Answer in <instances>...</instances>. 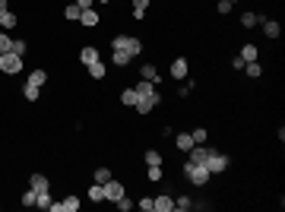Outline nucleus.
Returning <instances> with one entry per match:
<instances>
[{"label": "nucleus", "mask_w": 285, "mask_h": 212, "mask_svg": "<svg viewBox=\"0 0 285 212\" xmlns=\"http://www.w3.org/2000/svg\"><path fill=\"white\" fill-rule=\"evenodd\" d=\"M140 209H146V212H155V203H152V196H142V200H140Z\"/></svg>", "instance_id": "obj_42"}, {"label": "nucleus", "mask_w": 285, "mask_h": 212, "mask_svg": "<svg viewBox=\"0 0 285 212\" xmlns=\"http://www.w3.org/2000/svg\"><path fill=\"white\" fill-rule=\"evenodd\" d=\"M232 6H235L232 0H219V6H215V10H219L222 16H228V13H232Z\"/></svg>", "instance_id": "obj_41"}, {"label": "nucleus", "mask_w": 285, "mask_h": 212, "mask_svg": "<svg viewBox=\"0 0 285 212\" xmlns=\"http://www.w3.org/2000/svg\"><path fill=\"white\" fill-rule=\"evenodd\" d=\"M79 25L95 29V25H98V13H95V10H83V13H79Z\"/></svg>", "instance_id": "obj_11"}, {"label": "nucleus", "mask_w": 285, "mask_h": 212, "mask_svg": "<svg viewBox=\"0 0 285 212\" xmlns=\"http://www.w3.org/2000/svg\"><path fill=\"white\" fill-rule=\"evenodd\" d=\"M187 73H190V64L184 61V57H174V61H171V76H174V83H184Z\"/></svg>", "instance_id": "obj_7"}, {"label": "nucleus", "mask_w": 285, "mask_h": 212, "mask_svg": "<svg viewBox=\"0 0 285 212\" xmlns=\"http://www.w3.org/2000/svg\"><path fill=\"white\" fill-rule=\"evenodd\" d=\"M111 48H114V51H124V48H127V35H114V38H111Z\"/></svg>", "instance_id": "obj_38"}, {"label": "nucleus", "mask_w": 285, "mask_h": 212, "mask_svg": "<svg viewBox=\"0 0 285 212\" xmlns=\"http://www.w3.org/2000/svg\"><path fill=\"white\" fill-rule=\"evenodd\" d=\"M118 209H120V212H130V209H133V203H130V196H127V193L118 200Z\"/></svg>", "instance_id": "obj_39"}, {"label": "nucleus", "mask_w": 285, "mask_h": 212, "mask_svg": "<svg viewBox=\"0 0 285 212\" xmlns=\"http://www.w3.org/2000/svg\"><path fill=\"white\" fill-rule=\"evenodd\" d=\"M133 89H137L140 98H152V102H162V95H159V89H155V83H149V79H140V85H133Z\"/></svg>", "instance_id": "obj_6"}, {"label": "nucleus", "mask_w": 285, "mask_h": 212, "mask_svg": "<svg viewBox=\"0 0 285 212\" xmlns=\"http://www.w3.org/2000/svg\"><path fill=\"white\" fill-rule=\"evenodd\" d=\"M152 203H155V212H171L174 209V200L168 193H159V196H152Z\"/></svg>", "instance_id": "obj_8"}, {"label": "nucleus", "mask_w": 285, "mask_h": 212, "mask_svg": "<svg viewBox=\"0 0 285 212\" xmlns=\"http://www.w3.org/2000/svg\"><path fill=\"white\" fill-rule=\"evenodd\" d=\"M10 51H13V54H19V57H25V51H29V44H25L23 38H16V42L10 44Z\"/></svg>", "instance_id": "obj_32"}, {"label": "nucleus", "mask_w": 285, "mask_h": 212, "mask_svg": "<svg viewBox=\"0 0 285 212\" xmlns=\"http://www.w3.org/2000/svg\"><path fill=\"white\" fill-rule=\"evenodd\" d=\"M127 54H130V57H137L140 54V51H142V42H140V38H133V35H127Z\"/></svg>", "instance_id": "obj_21"}, {"label": "nucleus", "mask_w": 285, "mask_h": 212, "mask_svg": "<svg viewBox=\"0 0 285 212\" xmlns=\"http://www.w3.org/2000/svg\"><path fill=\"white\" fill-rule=\"evenodd\" d=\"M155 105H159V102H152V98H140V102L133 105V108H137L140 114H152V108H155Z\"/></svg>", "instance_id": "obj_24"}, {"label": "nucleus", "mask_w": 285, "mask_h": 212, "mask_svg": "<svg viewBox=\"0 0 285 212\" xmlns=\"http://www.w3.org/2000/svg\"><path fill=\"white\" fill-rule=\"evenodd\" d=\"M263 32H266V38H279L282 35V25L276 22V19H263Z\"/></svg>", "instance_id": "obj_13"}, {"label": "nucleus", "mask_w": 285, "mask_h": 212, "mask_svg": "<svg viewBox=\"0 0 285 212\" xmlns=\"http://www.w3.org/2000/svg\"><path fill=\"white\" fill-rule=\"evenodd\" d=\"M140 76L149 79V83H159V70H155L152 64H142V67H140Z\"/></svg>", "instance_id": "obj_19"}, {"label": "nucleus", "mask_w": 285, "mask_h": 212, "mask_svg": "<svg viewBox=\"0 0 285 212\" xmlns=\"http://www.w3.org/2000/svg\"><path fill=\"white\" fill-rule=\"evenodd\" d=\"M209 155H213V149L203 143V146H193V149L187 152V162H193V165H206V162H209Z\"/></svg>", "instance_id": "obj_5"}, {"label": "nucleus", "mask_w": 285, "mask_h": 212, "mask_svg": "<svg viewBox=\"0 0 285 212\" xmlns=\"http://www.w3.org/2000/svg\"><path fill=\"white\" fill-rule=\"evenodd\" d=\"M35 193H45V190H51V181H48L45 174H32V184H29Z\"/></svg>", "instance_id": "obj_12"}, {"label": "nucleus", "mask_w": 285, "mask_h": 212, "mask_svg": "<svg viewBox=\"0 0 285 212\" xmlns=\"http://www.w3.org/2000/svg\"><path fill=\"white\" fill-rule=\"evenodd\" d=\"M174 143H178L181 152H190V149H193V136H190V133H178V140H174Z\"/></svg>", "instance_id": "obj_26"}, {"label": "nucleus", "mask_w": 285, "mask_h": 212, "mask_svg": "<svg viewBox=\"0 0 285 212\" xmlns=\"http://www.w3.org/2000/svg\"><path fill=\"white\" fill-rule=\"evenodd\" d=\"M120 102H124V105H137L140 102L137 89H124V92H120Z\"/></svg>", "instance_id": "obj_28"}, {"label": "nucleus", "mask_w": 285, "mask_h": 212, "mask_svg": "<svg viewBox=\"0 0 285 212\" xmlns=\"http://www.w3.org/2000/svg\"><path fill=\"white\" fill-rule=\"evenodd\" d=\"M6 10H10V0H0V16H3Z\"/></svg>", "instance_id": "obj_45"}, {"label": "nucleus", "mask_w": 285, "mask_h": 212, "mask_svg": "<svg viewBox=\"0 0 285 212\" xmlns=\"http://www.w3.org/2000/svg\"><path fill=\"white\" fill-rule=\"evenodd\" d=\"M92 3H95V0H76L79 10H92Z\"/></svg>", "instance_id": "obj_43"}, {"label": "nucleus", "mask_w": 285, "mask_h": 212, "mask_svg": "<svg viewBox=\"0 0 285 212\" xmlns=\"http://www.w3.org/2000/svg\"><path fill=\"white\" fill-rule=\"evenodd\" d=\"M79 61H83V64H95V61H101V57H98V48H92V44H86V48L79 51Z\"/></svg>", "instance_id": "obj_14"}, {"label": "nucleus", "mask_w": 285, "mask_h": 212, "mask_svg": "<svg viewBox=\"0 0 285 212\" xmlns=\"http://www.w3.org/2000/svg\"><path fill=\"white\" fill-rule=\"evenodd\" d=\"M232 70H244V61H241V57H232Z\"/></svg>", "instance_id": "obj_44"}, {"label": "nucleus", "mask_w": 285, "mask_h": 212, "mask_svg": "<svg viewBox=\"0 0 285 212\" xmlns=\"http://www.w3.org/2000/svg\"><path fill=\"white\" fill-rule=\"evenodd\" d=\"M232 3H238V0H232Z\"/></svg>", "instance_id": "obj_47"}, {"label": "nucleus", "mask_w": 285, "mask_h": 212, "mask_svg": "<svg viewBox=\"0 0 285 212\" xmlns=\"http://www.w3.org/2000/svg\"><path fill=\"white\" fill-rule=\"evenodd\" d=\"M101 193H105V203H118L127 190H124V184H120V181H114V177H111L108 184H101Z\"/></svg>", "instance_id": "obj_4"}, {"label": "nucleus", "mask_w": 285, "mask_h": 212, "mask_svg": "<svg viewBox=\"0 0 285 212\" xmlns=\"http://www.w3.org/2000/svg\"><path fill=\"white\" fill-rule=\"evenodd\" d=\"M16 25H19V16H16V13H10V10H6L3 13V16H0V29H16Z\"/></svg>", "instance_id": "obj_15"}, {"label": "nucleus", "mask_w": 285, "mask_h": 212, "mask_svg": "<svg viewBox=\"0 0 285 212\" xmlns=\"http://www.w3.org/2000/svg\"><path fill=\"white\" fill-rule=\"evenodd\" d=\"M228 165H232V158H228L225 152H215V149H213L206 168H209V174H222V171H228Z\"/></svg>", "instance_id": "obj_3"}, {"label": "nucleus", "mask_w": 285, "mask_h": 212, "mask_svg": "<svg viewBox=\"0 0 285 212\" xmlns=\"http://www.w3.org/2000/svg\"><path fill=\"white\" fill-rule=\"evenodd\" d=\"M98 3H111V0H98Z\"/></svg>", "instance_id": "obj_46"}, {"label": "nucleus", "mask_w": 285, "mask_h": 212, "mask_svg": "<svg viewBox=\"0 0 285 212\" xmlns=\"http://www.w3.org/2000/svg\"><path fill=\"white\" fill-rule=\"evenodd\" d=\"M86 73H89L92 79H105L108 76V67L101 61H95V64H86Z\"/></svg>", "instance_id": "obj_10"}, {"label": "nucleus", "mask_w": 285, "mask_h": 212, "mask_svg": "<svg viewBox=\"0 0 285 212\" xmlns=\"http://www.w3.org/2000/svg\"><path fill=\"white\" fill-rule=\"evenodd\" d=\"M10 44H13V38L6 35V32H0V54H3V51H10Z\"/></svg>", "instance_id": "obj_40"}, {"label": "nucleus", "mask_w": 285, "mask_h": 212, "mask_svg": "<svg viewBox=\"0 0 285 212\" xmlns=\"http://www.w3.org/2000/svg\"><path fill=\"white\" fill-rule=\"evenodd\" d=\"M89 200H92V203H105V193H101V184H92V187H89Z\"/></svg>", "instance_id": "obj_31"}, {"label": "nucleus", "mask_w": 285, "mask_h": 212, "mask_svg": "<svg viewBox=\"0 0 285 212\" xmlns=\"http://www.w3.org/2000/svg\"><path fill=\"white\" fill-rule=\"evenodd\" d=\"M149 3H152V0H133V19H142V16H146Z\"/></svg>", "instance_id": "obj_25"}, {"label": "nucleus", "mask_w": 285, "mask_h": 212, "mask_svg": "<svg viewBox=\"0 0 285 212\" xmlns=\"http://www.w3.org/2000/svg\"><path fill=\"white\" fill-rule=\"evenodd\" d=\"M108 181H111V171H108V168H98V171H95V184H108Z\"/></svg>", "instance_id": "obj_37"}, {"label": "nucleus", "mask_w": 285, "mask_h": 212, "mask_svg": "<svg viewBox=\"0 0 285 212\" xmlns=\"http://www.w3.org/2000/svg\"><path fill=\"white\" fill-rule=\"evenodd\" d=\"M130 61H133V57L127 54V51H114V54H111V64H114V67H127Z\"/></svg>", "instance_id": "obj_23"}, {"label": "nucleus", "mask_w": 285, "mask_h": 212, "mask_svg": "<svg viewBox=\"0 0 285 212\" xmlns=\"http://www.w3.org/2000/svg\"><path fill=\"white\" fill-rule=\"evenodd\" d=\"M23 98H25V102H38V85L25 83V85H23Z\"/></svg>", "instance_id": "obj_27"}, {"label": "nucleus", "mask_w": 285, "mask_h": 212, "mask_svg": "<svg viewBox=\"0 0 285 212\" xmlns=\"http://www.w3.org/2000/svg\"><path fill=\"white\" fill-rule=\"evenodd\" d=\"M76 209H79V200H76V196H67V200L54 203V212H76Z\"/></svg>", "instance_id": "obj_9"}, {"label": "nucleus", "mask_w": 285, "mask_h": 212, "mask_svg": "<svg viewBox=\"0 0 285 212\" xmlns=\"http://www.w3.org/2000/svg\"><path fill=\"white\" fill-rule=\"evenodd\" d=\"M244 76H250V79H260L263 76V67L257 61H250V64H244Z\"/></svg>", "instance_id": "obj_20"}, {"label": "nucleus", "mask_w": 285, "mask_h": 212, "mask_svg": "<svg viewBox=\"0 0 285 212\" xmlns=\"http://www.w3.org/2000/svg\"><path fill=\"white\" fill-rule=\"evenodd\" d=\"M174 209H181V212L193 209V200H190V196H178V200H174Z\"/></svg>", "instance_id": "obj_33"}, {"label": "nucleus", "mask_w": 285, "mask_h": 212, "mask_svg": "<svg viewBox=\"0 0 285 212\" xmlns=\"http://www.w3.org/2000/svg\"><path fill=\"white\" fill-rule=\"evenodd\" d=\"M142 158H146V165H162V152H155V149H149Z\"/></svg>", "instance_id": "obj_36"}, {"label": "nucleus", "mask_w": 285, "mask_h": 212, "mask_svg": "<svg viewBox=\"0 0 285 212\" xmlns=\"http://www.w3.org/2000/svg\"><path fill=\"white\" fill-rule=\"evenodd\" d=\"M38 209H48V212H54V200H51V190H45V193H38V203H35Z\"/></svg>", "instance_id": "obj_22"}, {"label": "nucleus", "mask_w": 285, "mask_h": 212, "mask_svg": "<svg viewBox=\"0 0 285 212\" xmlns=\"http://www.w3.org/2000/svg\"><path fill=\"white\" fill-rule=\"evenodd\" d=\"M257 54H260V48H257V44H244V48H241V54H238V57H241L244 64H250V61H257Z\"/></svg>", "instance_id": "obj_16"}, {"label": "nucleus", "mask_w": 285, "mask_h": 212, "mask_svg": "<svg viewBox=\"0 0 285 212\" xmlns=\"http://www.w3.org/2000/svg\"><path fill=\"white\" fill-rule=\"evenodd\" d=\"M146 177H149L152 184H159V181H162V165H149V174H146Z\"/></svg>", "instance_id": "obj_34"}, {"label": "nucleus", "mask_w": 285, "mask_h": 212, "mask_svg": "<svg viewBox=\"0 0 285 212\" xmlns=\"http://www.w3.org/2000/svg\"><path fill=\"white\" fill-rule=\"evenodd\" d=\"M0 73H6V76L23 73V57L13 54V51H3V54H0Z\"/></svg>", "instance_id": "obj_2"}, {"label": "nucleus", "mask_w": 285, "mask_h": 212, "mask_svg": "<svg viewBox=\"0 0 285 212\" xmlns=\"http://www.w3.org/2000/svg\"><path fill=\"white\" fill-rule=\"evenodd\" d=\"M79 13H83V10H79L76 3H70V6L64 10V19H70V22H79Z\"/></svg>", "instance_id": "obj_29"}, {"label": "nucleus", "mask_w": 285, "mask_h": 212, "mask_svg": "<svg viewBox=\"0 0 285 212\" xmlns=\"http://www.w3.org/2000/svg\"><path fill=\"white\" fill-rule=\"evenodd\" d=\"M257 22H263V16H257V13H241V29H254Z\"/></svg>", "instance_id": "obj_18"}, {"label": "nucleus", "mask_w": 285, "mask_h": 212, "mask_svg": "<svg viewBox=\"0 0 285 212\" xmlns=\"http://www.w3.org/2000/svg\"><path fill=\"white\" fill-rule=\"evenodd\" d=\"M35 203H38V193H35V190H25V193H23V206H35Z\"/></svg>", "instance_id": "obj_35"}, {"label": "nucleus", "mask_w": 285, "mask_h": 212, "mask_svg": "<svg viewBox=\"0 0 285 212\" xmlns=\"http://www.w3.org/2000/svg\"><path fill=\"white\" fill-rule=\"evenodd\" d=\"M25 83H32V85H38V89H42V85L48 83V73L38 67V70H32V73H29V79H25Z\"/></svg>", "instance_id": "obj_17"}, {"label": "nucleus", "mask_w": 285, "mask_h": 212, "mask_svg": "<svg viewBox=\"0 0 285 212\" xmlns=\"http://www.w3.org/2000/svg\"><path fill=\"white\" fill-rule=\"evenodd\" d=\"M190 136H193V146H203V143H206V136H209V130L206 127H196Z\"/></svg>", "instance_id": "obj_30"}, {"label": "nucleus", "mask_w": 285, "mask_h": 212, "mask_svg": "<svg viewBox=\"0 0 285 212\" xmlns=\"http://www.w3.org/2000/svg\"><path fill=\"white\" fill-rule=\"evenodd\" d=\"M184 177H187L190 184H193V187H206V184H209V177H213V174H209V168H206V165L184 162Z\"/></svg>", "instance_id": "obj_1"}]
</instances>
